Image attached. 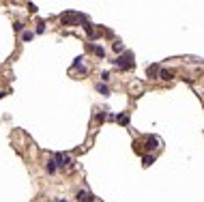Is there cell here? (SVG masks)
<instances>
[{
	"mask_svg": "<svg viewBox=\"0 0 204 202\" xmlns=\"http://www.w3.org/2000/svg\"><path fill=\"white\" fill-rule=\"evenodd\" d=\"M114 65H116L118 69H123V71H127V69H131V67H133V52H125V54H120V56H116V60H114Z\"/></svg>",
	"mask_w": 204,
	"mask_h": 202,
	"instance_id": "6da1fadb",
	"label": "cell"
},
{
	"mask_svg": "<svg viewBox=\"0 0 204 202\" xmlns=\"http://www.w3.org/2000/svg\"><path fill=\"white\" fill-rule=\"evenodd\" d=\"M60 19H62V24H67V26H73V24H77V22H86V17H84L82 13H75V11H67V13H62Z\"/></svg>",
	"mask_w": 204,
	"mask_h": 202,
	"instance_id": "7a4b0ae2",
	"label": "cell"
},
{
	"mask_svg": "<svg viewBox=\"0 0 204 202\" xmlns=\"http://www.w3.org/2000/svg\"><path fill=\"white\" fill-rule=\"evenodd\" d=\"M54 161H56L58 168H69V166H71V157L64 155V153H56V155H54Z\"/></svg>",
	"mask_w": 204,
	"mask_h": 202,
	"instance_id": "3957f363",
	"label": "cell"
},
{
	"mask_svg": "<svg viewBox=\"0 0 204 202\" xmlns=\"http://www.w3.org/2000/svg\"><path fill=\"white\" fill-rule=\"evenodd\" d=\"M77 202H93V196H90L88 191H77Z\"/></svg>",
	"mask_w": 204,
	"mask_h": 202,
	"instance_id": "277c9868",
	"label": "cell"
},
{
	"mask_svg": "<svg viewBox=\"0 0 204 202\" xmlns=\"http://www.w3.org/2000/svg\"><path fill=\"white\" fill-rule=\"evenodd\" d=\"M112 49H114L116 54H125V45H123L120 41H114V43H112Z\"/></svg>",
	"mask_w": 204,
	"mask_h": 202,
	"instance_id": "5b68a950",
	"label": "cell"
},
{
	"mask_svg": "<svg viewBox=\"0 0 204 202\" xmlns=\"http://www.w3.org/2000/svg\"><path fill=\"white\" fill-rule=\"evenodd\" d=\"M146 73H148V78H155V75H159V65H150V67L146 69Z\"/></svg>",
	"mask_w": 204,
	"mask_h": 202,
	"instance_id": "8992f818",
	"label": "cell"
},
{
	"mask_svg": "<svg viewBox=\"0 0 204 202\" xmlns=\"http://www.w3.org/2000/svg\"><path fill=\"white\" fill-rule=\"evenodd\" d=\"M88 49H90V52H95L99 58H103V47L101 45H88Z\"/></svg>",
	"mask_w": 204,
	"mask_h": 202,
	"instance_id": "52a82bcc",
	"label": "cell"
},
{
	"mask_svg": "<svg viewBox=\"0 0 204 202\" xmlns=\"http://www.w3.org/2000/svg\"><path fill=\"white\" fill-rule=\"evenodd\" d=\"M159 78H161V80H172V78H174V73L168 71V69H161V71H159Z\"/></svg>",
	"mask_w": 204,
	"mask_h": 202,
	"instance_id": "ba28073f",
	"label": "cell"
},
{
	"mask_svg": "<svg viewBox=\"0 0 204 202\" xmlns=\"http://www.w3.org/2000/svg\"><path fill=\"white\" fill-rule=\"evenodd\" d=\"M157 144H159V140L157 138H146V148L150 150V148H157Z\"/></svg>",
	"mask_w": 204,
	"mask_h": 202,
	"instance_id": "9c48e42d",
	"label": "cell"
},
{
	"mask_svg": "<svg viewBox=\"0 0 204 202\" xmlns=\"http://www.w3.org/2000/svg\"><path fill=\"white\" fill-rule=\"evenodd\" d=\"M84 30L88 32V37H95V35H97V32H95V28H93V24H88V22L84 24Z\"/></svg>",
	"mask_w": 204,
	"mask_h": 202,
	"instance_id": "30bf717a",
	"label": "cell"
},
{
	"mask_svg": "<svg viewBox=\"0 0 204 202\" xmlns=\"http://www.w3.org/2000/svg\"><path fill=\"white\" fill-rule=\"evenodd\" d=\"M21 39H24V41H32V39H35V32H32V30H24V32H21Z\"/></svg>",
	"mask_w": 204,
	"mask_h": 202,
	"instance_id": "8fae6325",
	"label": "cell"
},
{
	"mask_svg": "<svg viewBox=\"0 0 204 202\" xmlns=\"http://www.w3.org/2000/svg\"><path fill=\"white\" fill-rule=\"evenodd\" d=\"M56 168H58V166H56V161H54V159H48V172H50V174H54V172H56Z\"/></svg>",
	"mask_w": 204,
	"mask_h": 202,
	"instance_id": "7c38bea8",
	"label": "cell"
},
{
	"mask_svg": "<svg viewBox=\"0 0 204 202\" xmlns=\"http://www.w3.org/2000/svg\"><path fill=\"white\" fill-rule=\"evenodd\" d=\"M97 90H99V93H101V95H105V97H107V95H110V88H107V86H105V84H97Z\"/></svg>",
	"mask_w": 204,
	"mask_h": 202,
	"instance_id": "4fadbf2b",
	"label": "cell"
},
{
	"mask_svg": "<svg viewBox=\"0 0 204 202\" xmlns=\"http://www.w3.org/2000/svg\"><path fill=\"white\" fill-rule=\"evenodd\" d=\"M142 163H144V166H150V163H155V157H153V155H144V157H142Z\"/></svg>",
	"mask_w": 204,
	"mask_h": 202,
	"instance_id": "5bb4252c",
	"label": "cell"
},
{
	"mask_svg": "<svg viewBox=\"0 0 204 202\" xmlns=\"http://www.w3.org/2000/svg\"><path fill=\"white\" fill-rule=\"evenodd\" d=\"M116 120H118L120 125H127V123H129V116H127V114H120V116H116Z\"/></svg>",
	"mask_w": 204,
	"mask_h": 202,
	"instance_id": "9a60e30c",
	"label": "cell"
},
{
	"mask_svg": "<svg viewBox=\"0 0 204 202\" xmlns=\"http://www.w3.org/2000/svg\"><path fill=\"white\" fill-rule=\"evenodd\" d=\"M13 28H15V30H21V28H24V24H21V22H15Z\"/></svg>",
	"mask_w": 204,
	"mask_h": 202,
	"instance_id": "2e32d148",
	"label": "cell"
},
{
	"mask_svg": "<svg viewBox=\"0 0 204 202\" xmlns=\"http://www.w3.org/2000/svg\"><path fill=\"white\" fill-rule=\"evenodd\" d=\"M43 30H45V26H43V24H41V22H39V26H37V32H39V35H41V32H43Z\"/></svg>",
	"mask_w": 204,
	"mask_h": 202,
	"instance_id": "e0dca14e",
	"label": "cell"
},
{
	"mask_svg": "<svg viewBox=\"0 0 204 202\" xmlns=\"http://www.w3.org/2000/svg\"><path fill=\"white\" fill-rule=\"evenodd\" d=\"M56 202H67V200H62V198H58V200H56Z\"/></svg>",
	"mask_w": 204,
	"mask_h": 202,
	"instance_id": "ac0fdd59",
	"label": "cell"
},
{
	"mask_svg": "<svg viewBox=\"0 0 204 202\" xmlns=\"http://www.w3.org/2000/svg\"><path fill=\"white\" fill-rule=\"evenodd\" d=\"M2 97H5V93H2V90H0V99H2Z\"/></svg>",
	"mask_w": 204,
	"mask_h": 202,
	"instance_id": "d6986e66",
	"label": "cell"
}]
</instances>
